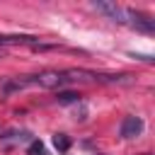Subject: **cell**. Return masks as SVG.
<instances>
[{"instance_id":"6da1fadb","label":"cell","mask_w":155,"mask_h":155,"mask_svg":"<svg viewBox=\"0 0 155 155\" xmlns=\"http://www.w3.org/2000/svg\"><path fill=\"white\" fill-rule=\"evenodd\" d=\"M17 82H19V87H24V85H39V87H51V90L58 87L61 90L63 85L70 82V78H68V70H41L36 75L17 78Z\"/></svg>"},{"instance_id":"7a4b0ae2","label":"cell","mask_w":155,"mask_h":155,"mask_svg":"<svg viewBox=\"0 0 155 155\" xmlns=\"http://www.w3.org/2000/svg\"><path fill=\"white\" fill-rule=\"evenodd\" d=\"M126 22H128L133 29L143 31V34H153V31H155V19H153L148 12H140V10H126Z\"/></svg>"},{"instance_id":"3957f363","label":"cell","mask_w":155,"mask_h":155,"mask_svg":"<svg viewBox=\"0 0 155 155\" xmlns=\"http://www.w3.org/2000/svg\"><path fill=\"white\" fill-rule=\"evenodd\" d=\"M119 133H121V138H138L143 133V119L136 116V114L124 116V121L119 126Z\"/></svg>"},{"instance_id":"277c9868","label":"cell","mask_w":155,"mask_h":155,"mask_svg":"<svg viewBox=\"0 0 155 155\" xmlns=\"http://www.w3.org/2000/svg\"><path fill=\"white\" fill-rule=\"evenodd\" d=\"M41 44L39 36L34 34H0V46H36Z\"/></svg>"},{"instance_id":"5b68a950","label":"cell","mask_w":155,"mask_h":155,"mask_svg":"<svg viewBox=\"0 0 155 155\" xmlns=\"http://www.w3.org/2000/svg\"><path fill=\"white\" fill-rule=\"evenodd\" d=\"M92 7H94L97 12H102L104 17H109L111 22H119V24L126 22V10L119 7L116 2H92Z\"/></svg>"},{"instance_id":"8992f818","label":"cell","mask_w":155,"mask_h":155,"mask_svg":"<svg viewBox=\"0 0 155 155\" xmlns=\"http://www.w3.org/2000/svg\"><path fill=\"white\" fill-rule=\"evenodd\" d=\"M56 99H58V104H78L80 102V94L73 92V90H58Z\"/></svg>"},{"instance_id":"52a82bcc","label":"cell","mask_w":155,"mask_h":155,"mask_svg":"<svg viewBox=\"0 0 155 155\" xmlns=\"http://www.w3.org/2000/svg\"><path fill=\"white\" fill-rule=\"evenodd\" d=\"M2 140H15V143H22V140H34L29 131H7L5 136H0Z\"/></svg>"},{"instance_id":"ba28073f","label":"cell","mask_w":155,"mask_h":155,"mask_svg":"<svg viewBox=\"0 0 155 155\" xmlns=\"http://www.w3.org/2000/svg\"><path fill=\"white\" fill-rule=\"evenodd\" d=\"M53 148L58 153H68L70 150V138L65 133H53Z\"/></svg>"},{"instance_id":"9c48e42d","label":"cell","mask_w":155,"mask_h":155,"mask_svg":"<svg viewBox=\"0 0 155 155\" xmlns=\"http://www.w3.org/2000/svg\"><path fill=\"white\" fill-rule=\"evenodd\" d=\"M27 155H48V153H46L44 143L34 138V140H29V145H27Z\"/></svg>"},{"instance_id":"30bf717a","label":"cell","mask_w":155,"mask_h":155,"mask_svg":"<svg viewBox=\"0 0 155 155\" xmlns=\"http://www.w3.org/2000/svg\"><path fill=\"white\" fill-rule=\"evenodd\" d=\"M97 155H104V153H97Z\"/></svg>"}]
</instances>
